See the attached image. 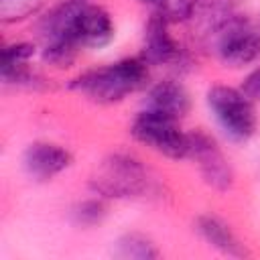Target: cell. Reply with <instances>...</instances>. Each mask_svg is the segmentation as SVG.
Wrapping results in <instances>:
<instances>
[{
	"mask_svg": "<svg viewBox=\"0 0 260 260\" xmlns=\"http://www.w3.org/2000/svg\"><path fill=\"white\" fill-rule=\"evenodd\" d=\"M148 69L144 59H122L108 67L79 75L71 87L100 104H114L146 83Z\"/></svg>",
	"mask_w": 260,
	"mask_h": 260,
	"instance_id": "1",
	"label": "cell"
},
{
	"mask_svg": "<svg viewBox=\"0 0 260 260\" xmlns=\"http://www.w3.org/2000/svg\"><path fill=\"white\" fill-rule=\"evenodd\" d=\"M152 187V179L144 165L126 152L108 156L98 175L91 179V189L104 197H140Z\"/></svg>",
	"mask_w": 260,
	"mask_h": 260,
	"instance_id": "2",
	"label": "cell"
},
{
	"mask_svg": "<svg viewBox=\"0 0 260 260\" xmlns=\"http://www.w3.org/2000/svg\"><path fill=\"white\" fill-rule=\"evenodd\" d=\"M209 108L223 128V132L234 140H248L256 128L258 118L252 100L242 91L228 85H215L207 93Z\"/></svg>",
	"mask_w": 260,
	"mask_h": 260,
	"instance_id": "3",
	"label": "cell"
},
{
	"mask_svg": "<svg viewBox=\"0 0 260 260\" xmlns=\"http://www.w3.org/2000/svg\"><path fill=\"white\" fill-rule=\"evenodd\" d=\"M211 39L219 59L232 67L254 63L260 57V28L244 16L228 18Z\"/></svg>",
	"mask_w": 260,
	"mask_h": 260,
	"instance_id": "4",
	"label": "cell"
},
{
	"mask_svg": "<svg viewBox=\"0 0 260 260\" xmlns=\"http://www.w3.org/2000/svg\"><path fill=\"white\" fill-rule=\"evenodd\" d=\"M177 122L179 120L169 116L142 110L132 122V134L136 140L169 158H183L189 154V138L181 132Z\"/></svg>",
	"mask_w": 260,
	"mask_h": 260,
	"instance_id": "5",
	"label": "cell"
},
{
	"mask_svg": "<svg viewBox=\"0 0 260 260\" xmlns=\"http://www.w3.org/2000/svg\"><path fill=\"white\" fill-rule=\"evenodd\" d=\"M187 138H189V154L187 156L195 158L205 183L217 191H228L234 185V171H232V165L225 158V154L219 150L217 142L201 130L189 132Z\"/></svg>",
	"mask_w": 260,
	"mask_h": 260,
	"instance_id": "6",
	"label": "cell"
},
{
	"mask_svg": "<svg viewBox=\"0 0 260 260\" xmlns=\"http://www.w3.org/2000/svg\"><path fill=\"white\" fill-rule=\"evenodd\" d=\"M71 37L79 47H104L114 37L110 14L93 4H85L73 20Z\"/></svg>",
	"mask_w": 260,
	"mask_h": 260,
	"instance_id": "7",
	"label": "cell"
},
{
	"mask_svg": "<svg viewBox=\"0 0 260 260\" xmlns=\"http://www.w3.org/2000/svg\"><path fill=\"white\" fill-rule=\"evenodd\" d=\"M169 20L154 12L152 18L146 24V35H144V61L146 63H156V65H173L183 61V51L181 47L173 41V37L167 30Z\"/></svg>",
	"mask_w": 260,
	"mask_h": 260,
	"instance_id": "8",
	"label": "cell"
},
{
	"mask_svg": "<svg viewBox=\"0 0 260 260\" xmlns=\"http://www.w3.org/2000/svg\"><path fill=\"white\" fill-rule=\"evenodd\" d=\"M71 152L53 142H35L24 152V169L39 181L53 179L71 165Z\"/></svg>",
	"mask_w": 260,
	"mask_h": 260,
	"instance_id": "9",
	"label": "cell"
},
{
	"mask_svg": "<svg viewBox=\"0 0 260 260\" xmlns=\"http://www.w3.org/2000/svg\"><path fill=\"white\" fill-rule=\"evenodd\" d=\"M191 100L187 89L177 81H160L156 83L148 98H146V110L169 116L173 120H181L189 112Z\"/></svg>",
	"mask_w": 260,
	"mask_h": 260,
	"instance_id": "10",
	"label": "cell"
},
{
	"mask_svg": "<svg viewBox=\"0 0 260 260\" xmlns=\"http://www.w3.org/2000/svg\"><path fill=\"white\" fill-rule=\"evenodd\" d=\"M197 232L203 236V240L207 244H211L213 248H217L219 252H223L228 256H236V258L248 256V250L240 242V238L232 232V228L223 219H219L215 215L197 217Z\"/></svg>",
	"mask_w": 260,
	"mask_h": 260,
	"instance_id": "11",
	"label": "cell"
},
{
	"mask_svg": "<svg viewBox=\"0 0 260 260\" xmlns=\"http://www.w3.org/2000/svg\"><path fill=\"white\" fill-rule=\"evenodd\" d=\"M118 258H134V260H152L158 258L160 252L156 246L142 234H126L116 242Z\"/></svg>",
	"mask_w": 260,
	"mask_h": 260,
	"instance_id": "12",
	"label": "cell"
},
{
	"mask_svg": "<svg viewBox=\"0 0 260 260\" xmlns=\"http://www.w3.org/2000/svg\"><path fill=\"white\" fill-rule=\"evenodd\" d=\"M77 49L79 45L69 39V37H59V39H51L47 41L45 45V61L55 65V67H69L73 61H75V55H77Z\"/></svg>",
	"mask_w": 260,
	"mask_h": 260,
	"instance_id": "13",
	"label": "cell"
},
{
	"mask_svg": "<svg viewBox=\"0 0 260 260\" xmlns=\"http://www.w3.org/2000/svg\"><path fill=\"white\" fill-rule=\"evenodd\" d=\"M45 0H0V20L10 24V22H20L32 14H37L43 8Z\"/></svg>",
	"mask_w": 260,
	"mask_h": 260,
	"instance_id": "14",
	"label": "cell"
},
{
	"mask_svg": "<svg viewBox=\"0 0 260 260\" xmlns=\"http://www.w3.org/2000/svg\"><path fill=\"white\" fill-rule=\"evenodd\" d=\"M32 53H35V47L30 43L6 45L2 49V75H8V73L18 71L22 67H28Z\"/></svg>",
	"mask_w": 260,
	"mask_h": 260,
	"instance_id": "15",
	"label": "cell"
},
{
	"mask_svg": "<svg viewBox=\"0 0 260 260\" xmlns=\"http://www.w3.org/2000/svg\"><path fill=\"white\" fill-rule=\"evenodd\" d=\"M104 215H106V205L100 199H85V201L77 203L71 209L73 221L77 225H83V228H89V225L100 223L104 219Z\"/></svg>",
	"mask_w": 260,
	"mask_h": 260,
	"instance_id": "16",
	"label": "cell"
},
{
	"mask_svg": "<svg viewBox=\"0 0 260 260\" xmlns=\"http://www.w3.org/2000/svg\"><path fill=\"white\" fill-rule=\"evenodd\" d=\"M242 91L252 100V102H260V67L254 69L252 73H248V77L242 83Z\"/></svg>",
	"mask_w": 260,
	"mask_h": 260,
	"instance_id": "17",
	"label": "cell"
},
{
	"mask_svg": "<svg viewBox=\"0 0 260 260\" xmlns=\"http://www.w3.org/2000/svg\"><path fill=\"white\" fill-rule=\"evenodd\" d=\"M140 2H144V4L152 6L156 12H160V10L165 8V4H167V0H140Z\"/></svg>",
	"mask_w": 260,
	"mask_h": 260,
	"instance_id": "18",
	"label": "cell"
}]
</instances>
